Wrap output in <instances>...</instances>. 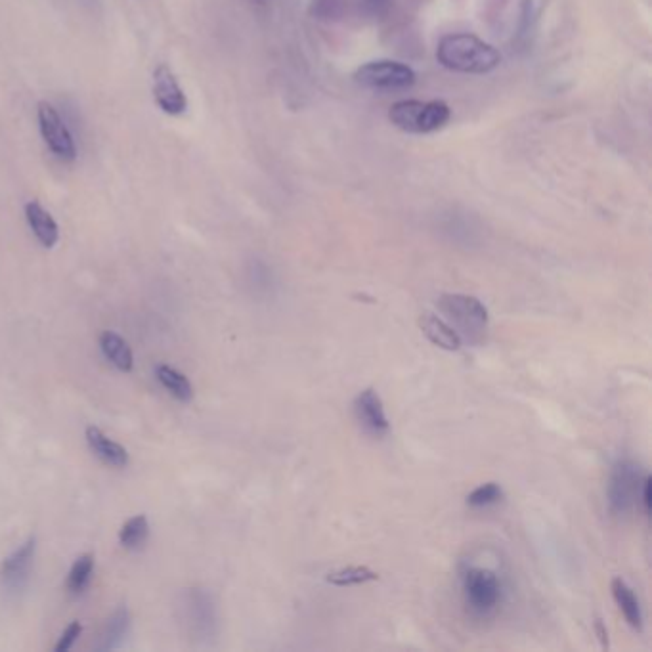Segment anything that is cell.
Returning a JSON list of instances; mask_svg holds the SVG:
<instances>
[{
	"label": "cell",
	"instance_id": "6da1fadb",
	"mask_svg": "<svg viewBox=\"0 0 652 652\" xmlns=\"http://www.w3.org/2000/svg\"><path fill=\"white\" fill-rule=\"evenodd\" d=\"M436 58L446 69L469 75L490 73L501 62L500 52L492 44L467 33L444 37L436 48Z\"/></svg>",
	"mask_w": 652,
	"mask_h": 652
},
{
	"label": "cell",
	"instance_id": "7a4b0ae2",
	"mask_svg": "<svg viewBox=\"0 0 652 652\" xmlns=\"http://www.w3.org/2000/svg\"><path fill=\"white\" fill-rule=\"evenodd\" d=\"M438 310L446 316V322L454 327L459 337L469 343H480L488 331V310L477 297L471 295H442Z\"/></svg>",
	"mask_w": 652,
	"mask_h": 652
},
{
	"label": "cell",
	"instance_id": "3957f363",
	"mask_svg": "<svg viewBox=\"0 0 652 652\" xmlns=\"http://www.w3.org/2000/svg\"><path fill=\"white\" fill-rule=\"evenodd\" d=\"M452 117L450 106L442 100L419 102L402 100L392 104L389 119L396 129L412 134H429L440 131Z\"/></svg>",
	"mask_w": 652,
	"mask_h": 652
},
{
	"label": "cell",
	"instance_id": "277c9868",
	"mask_svg": "<svg viewBox=\"0 0 652 652\" xmlns=\"http://www.w3.org/2000/svg\"><path fill=\"white\" fill-rule=\"evenodd\" d=\"M461 587L465 605L477 616H490L501 605V578L486 566H465L461 572Z\"/></svg>",
	"mask_w": 652,
	"mask_h": 652
},
{
	"label": "cell",
	"instance_id": "5b68a950",
	"mask_svg": "<svg viewBox=\"0 0 652 652\" xmlns=\"http://www.w3.org/2000/svg\"><path fill=\"white\" fill-rule=\"evenodd\" d=\"M641 469L630 459H620L610 475L609 482V503L610 511L616 517H624L631 513L635 507V501H639L641 494Z\"/></svg>",
	"mask_w": 652,
	"mask_h": 652
},
{
	"label": "cell",
	"instance_id": "8992f818",
	"mask_svg": "<svg viewBox=\"0 0 652 652\" xmlns=\"http://www.w3.org/2000/svg\"><path fill=\"white\" fill-rule=\"evenodd\" d=\"M356 83L373 90H404L415 85L412 67L392 60H379L360 67L354 75Z\"/></svg>",
	"mask_w": 652,
	"mask_h": 652
},
{
	"label": "cell",
	"instance_id": "52a82bcc",
	"mask_svg": "<svg viewBox=\"0 0 652 652\" xmlns=\"http://www.w3.org/2000/svg\"><path fill=\"white\" fill-rule=\"evenodd\" d=\"M37 113H39L41 134H43L44 142L50 148V152L62 161H73L77 157V148H75L73 136L67 131L60 113L48 102H41Z\"/></svg>",
	"mask_w": 652,
	"mask_h": 652
},
{
	"label": "cell",
	"instance_id": "ba28073f",
	"mask_svg": "<svg viewBox=\"0 0 652 652\" xmlns=\"http://www.w3.org/2000/svg\"><path fill=\"white\" fill-rule=\"evenodd\" d=\"M153 96L157 106L167 115H182L188 109V100L174 77L173 69L165 64L153 71Z\"/></svg>",
	"mask_w": 652,
	"mask_h": 652
},
{
	"label": "cell",
	"instance_id": "9c48e42d",
	"mask_svg": "<svg viewBox=\"0 0 652 652\" xmlns=\"http://www.w3.org/2000/svg\"><path fill=\"white\" fill-rule=\"evenodd\" d=\"M354 413L362 427L375 436H383L389 433L391 423L387 419V413L383 408V400L373 389H366L360 392L354 400Z\"/></svg>",
	"mask_w": 652,
	"mask_h": 652
},
{
	"label": "cell",
	"instance_id": "30bf717a",
	"mask_svg": "<svg viewBox=\"0 0 652 652\" xmlns=\"http://www.w3.org/2000/svg\"><path fill=\"white\" fill-rule=\"evenodd\" d=\"M419 327H421L423 335L435 347L444 348V350H459L461 348V337L457 335L456 329L433 312H425L419 316Z\"/></svg>",
	"mask_w": 652,
	"mask_h": 652
},
{
	"label": "cell",
	"instance_id": "8fae6325",
	"mask_svg": "<svg viewBox=\"0 0 652 652\" xmlns=\"http://www.w3.org/2000/svg\"><path fill=\"white\" fill-rule=\"evenodd\" d=\"M35 557V538H29L25 544L16 549L10 557H6V561L2 563L0 568V576L4 580V584L10 587L20 586L23 580L27 578V572L31 568Z\"/></svg>",
	"mask_w": 652,
	"mask_h": 652
},
{
	"label": "cell",
	"instance_id": "7c38bea8",
	"mask_svg": "<svg viewBox=\"0 0 652 652\" xmlns=\"http://www.w3.org/2000/svg\"><path fill=\"white\" fill-rule=\"evenodd\" d=\"M87 442L94 456L100 457L111 467H125L129 463V452L115 440L104 435L98 427L90 425L87 429Z\"/></svg>",
	"mask_w": 652,
	"mask_h": 652
},
{
	"label": "cell",
	"instance_id": "4fadbf2b",
	"mask_svg": "<svg viewBox=\"0 0 652 652\" xmlns=\"http://www.w3.org/2000/svg\"><path fill=\"white\" fill-rule=\"evenodd\" d=\"M25 217H27V222L33 230V234L37 236V240L43 243L44 247H54L58 243V238H60V230H58V224L56 220L50 217V213H46L43 209L41 203L37 201H29L25 205Z\"/></svg>",
	"mask_w": 652,
	"mask_h": 652
},
{
	"label": "cell",
	"instance_id": "5bb4252c",
	"mask_svg": "<svg viewBox=\"0 0 652 652\" xmlns=\"http://www.w3.org/2000/svg\"><path fill=\"white\" fill-rule=\"evenodd\" d=\"M612 595L631 628L637 631L643 630V612H641L639 599L635 597L633 589L622 578L612 580Z\"/></svg>",
	"mask_w": 652,
	"mask_h": 652
},
{
	"label": "cell",
	"instance_id": "9a60e30c",
	"mask_svg": "<svg viewBox=\"0 0 652 652\" xmlns=\"http://www.w3.org/2000/svg\"><path fill=\"white\" fill-rule=\"evenodd\" d=\"M100 347H102V352L104 356L108 358L109 362L121 371H131L132 366H134V358H132V350L129 347V343L113 333V331H106L102 333L100 337Z\"/></svg>",
	"mask_w": 652,
	"mask_h": 652
},
{
	"label": "cell",
	"instance_id": "2e32d148",
	"mask_svg": "<svg viewBox=\"0 0 652 652\" xmlns=\"http://www.w3.org/2000/svg\"><path fill=\"white\" fill-rule=\"evenodd\" d=\"M155 375H157L159 383H161L167 391L171 392L176 400H180V402H190V400L194 398V387H192L190 379H188L184 373L174 370L171 366H157Z\"/></svg>",
	"mask_w": 652,
	"mask_h": 652
},
{
	"label": "cell",
	"instance_id": "e0dca14e",
	"mask_svg": "<svg viewBox=\"0 0 652 652\" xmlns=\"http://www.w3.org/2000/svg\"><path fill=\"white\" fill-rule=\"evenodd\" d=\"M375 580H379V574L370 570L368 566H347V568L327 574V582L339 587L360 586V584L375 582Z\"/></svg>",
	"mask_w": 652,
	"mask_h": 652
},
{
	"label": "cell",
	"instance_id": "ac0fdd59",
	"mask_svg": "<svg viewBox=\"0 0 652 652\" xmlns=\"http://www.w3.org/2000/svg\"><path fill=\"white\" fill-rule=\"evenodd\" d=\"M92 572H94V555H81L69 570L67 576V589L73 595H81L87 589L90 580H92Z\"/></svg>",
	"mask_w": 652,
	"mask_h": 652
},
{
	"label": "cell",
	"instance_id": "d6986e66",
	"mask_svg": "<svg viewBox=\"0 0 652 652\" xmlns=\"http://www.w3.org/2000/svg\"><path fill=\"white\" fill-rule=\"evenodd\" d=\"M148 534H150V524L146 515H136L131 521L123 524L119 532V542L127 549H138L148 540Z\"/></svg>",
	"mask_w": 652,
	"mask_h": 652
},
{
	"label": "cell",
	"instance_id": "ffe728a7",
	"mask_svg": "<svg viewBox=\"0 0 652 652\" xmlns=\"http://www.w3.org/2000/svg\"><path fill=\"white\" fill-rule=\"evenodd\" d=\"M127 630H129V610L119 609L111 616V620L108 622V628H106V633H104V645H102V649L104 651L117 649L121 645V641L125 639Z\"/></svg>",
	"mask_w": 652,
	"mask_h": 652
},
{
	"label": "cell",
	"instance_id": "44dd1931",
	"mask_svg": "<svg viewBox=\"0 0 652 652\" xmlns=\"http://www.w3.org/2000/svg\"><path fill=\"white\" fill-rule=\"evenodd\" d=\"M501 498H503V490H501L500 484L486 482V484H482L479 488H475L467 496V505L469 507H475V509H482V507H490V505L498 503Z\"/></svg>",
	"mask_w": 652,
	"mask_h": 652
},
{
	"label": "cell",
	"instance_id": "7402d4cb",
	"mask_svg": "<svg viewBox=\"0 0 652 652\" xmlns=\"http://www.w3.org/2000/svg\"><path fill=\"white\" fill-rule=\"evenodd\" d=\"M81 631H83V626H81L79 622H73V624L64 631V635L60 637V641H58V645H56V652L69 651V649L73 647V643L81 637Z\"/></svg>",
	"mask_w": 652,
	"mask_h": 652
},
{
	"label": "cell",
	"instance_id": "603a6c76",
	"mask_svg": "<svg viewBox=\"0 0 652 652\" xmlns=\"http://www.w3.org/2000/svg\"><path fill=\"white\" fill-rule=\"evenodd\" d=\"M651 486V477H645V479H643V484H641V494H639V496H641V501H643L645 515H651Z\"/></svg>",
	"mask_w": 652,
	"mask_h": 652
},
{
	"label": "cell",
	"instance_id": "cb8c5ba5",
	"mask_svg": "<svg viewBox=\"0 0 652 652\" xmlns=\"http://www.w3.org/2000/svg\"><path fill=\"white\" fill-rule=\"evenodd\" d=\"M595 630H597V635H599V639H601V647H603V649H609V633L605 630V626H603L601 620H597Z\"/></svg>",
	"mask_w": 652,
	"mask_h": 652
},
{
	"label": "cell",
	"instance_id": "d4e9b609",
	"mask_svg": "<svg viewBox=\"0 0 652 652\" xmlns=\"http://www.w3.org/2000/svg\"><path fill=\"white\" fill-rule=\"evenodd\" d=\"M257 2H268V0H257Z\"/></svg>",
	"mask_w": 652,
	"mask_h": 652
}]
</instances>
